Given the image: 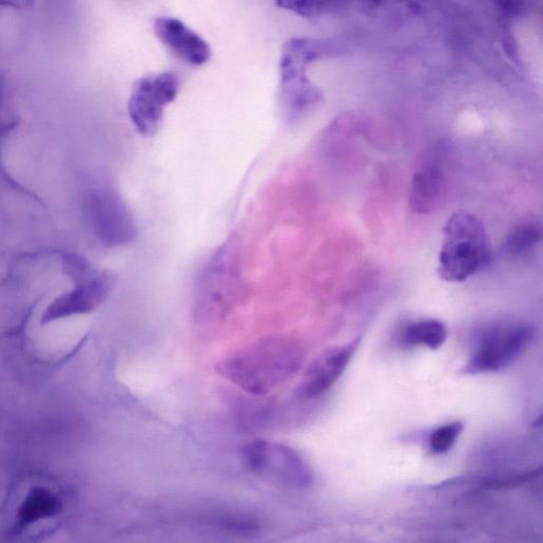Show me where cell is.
<instances>
[{
  "mask_svg": "<svg viewBox=\"0 0 543 543\" xmlns=\"http://www.w3.org/2000/svg\"><path fill=\"white\" fill-rule=\"evenodd\" d=\"M304 350L288 337L258 340L227 357L218 373L243 392L266 397L290 381L302 369Z\"/></svg>",
  "mask_w": 543,
  "mask_h": 543,
  "instance_id": "6da1fadb",
  "label": "cell"
},
{
  "mask_svg": "<svg viewBox=\"0 0 543 543\" xmlns=\"http://www.w3.org/2000/svg\"><path fill=\"white\" fill-rule=\"evenodd\" d=\"M361 337L330 347L307 367L295 390L302 404L310 405L322 400L339 381L361 344Z\"/></svg>",
  "mask_w": 543,
  "mask_h": 543,
  "instance_id": "52a82bcc",
  "label": "cell"
},
{
  "mask_svg": "<svg viewBox=\"0 0 543 543\" xmlns=\"http://www.w3.org/2000/svg\"><path fill=\"white\" fill-rule=\"evenodd\" d=\"M91 230L98 240L109 248L126 247L138 235L137 225L130 208L108 184L99 183L91 198Z\"/></svg>",
  "mask_w": 543,
  "mask_h": 543,
  "instance_id": "8992f818",
  "label": "cell"
},
{
  "mask_svg": "<svg viewBox=\"0 0 543 543\" xmlns=\"http://www.w3.org/2000/svg\"><path fill=\"white\" fill-rule=\"evenodd\" d=\"M229 254L224 250L216 254L213 261L207 266L199 285V304L201 308L214 307L213 311H220L226 307L227 297L230 294L231 278H235L232 272L234 265L229 260Z\"/></svg>",
  "mask_w": 543,
  "mask_h": 543,
  "instance_id": "30bf717a",
  "label": "cell"
},
{
  "mask_svg": "<svg viewBox=\"0 0 543 543\" xmlns=\"http://www.w3.org/2000/svg\"><path fill=\"white\" fill-rule=\"evenodd\" d=\"M493 259L483 222L467 212L454 213L444 226L439 275L448 283H462L486 268Z\"/></svg>",
  "mask_w": 543,
  "mask_h": 543,
  "instance_id": "3957f363",
  "label": "cell"
},
{
  "mask_svg": "<svg viewBox=\"0 0 543 543\" xmlns=\"http://www.w3.org/2000/svg\"><path fill=\"white\" fill-rule=\"evenodd\" d=\"M464 430L462 422H452L433 430L428 437V448L434 455L447 453L459 440Z\"/></svg>",
  "mask_w": 543,
  "mask_h": 543,
  "instance_id": "4fadbf2b",
  "label": "cell"
},
{
  "mask_svg": "<svg viewBox=\"0 0 543 543\" xmlns=\"http://www.w3.org/2000/svg\"><path fill=\"white\" fill-rule=\"evenodd\" d=\"M445 153L444 144L432 148L422 167L413 175L410 204L418 214L433 213L442 204L446 184Z\"/></svg>",
  "mask_w": 543,
  "mask_h": 543,
  "instance_id": "ba28073f",
  "label": "cell"
},
{
  "mask_svg": "<svg viewBox=\"0 0 543 543\" xmlns=\"http://www.w3.org/2000/svg\"><path fill=\"white\" fill-rule=\"evenodd\" d=\"M343 52L341 45L330 40L293 38L285 43L279 61L280 103L289 120L305 118L323 102L320 87L307 76L308 66Z\"/></svg>",
  "mask_w": 543,
  "mask_h": 543,
  "instance_id": "7a4b0ae2",
  "label": "cell"
},
{
  "mask_svg": "<svg viewBox=\"0 0 543 543\" xmlns=\"http://www.w3.org/2000/svg\"><path fill=\"white\" fill-rule=\"evenodd\" d=\"M535 338L528 323L502 321L480 327L472 338L463 375L498 373L507 369L527 350Z\"/></svg>",
  "mask_w": 543,
  "mask_h": 543,
  "instance_id": "277c9868",
  "label": "cell"
},
{
  "mask_svg": "<svg viewBox=\"0 0 543 543\" xmlns=\"http://www.w3.org/2000/svg\"><path fill=\"white\" fill-rule=\"evenodd\" d=\"M156 37L184 62L202 66L212 57V49L199 33L174 17H159L154 22Z\"/></svg>",
  "mask_w": 543,
  "mask_h": 543,
  "instance_id": "9c48e42d",
  "label": "cell"
},
{
  "mask_svg": "<svg viewBox=\"0 0 543 543\" xmlns=\"http://www.w3.org/2000/svg\"><path fill=\"white\" fill-rule=\"evenodd\" d=\"M542 224L536 218L518 221L505 237L502 251L510 257H520L533 250L542 240Z\"/></svg>",
  "mask_w": 543,
  "mask_h": 543,
  "instance_id": "7c38bea8",
  "label": "cell"
},
{
  "mask_svg": "<svg viewBox=\"0 0 543 543\" xmlns=\"http://www.w3.org/2000/svg\"><path fill=\"white\" fill-rule=\"evenodd\" d=\"M344 3L335 2H280L277 6L305 17H318L344 9Z\"/></svg>",
  "mask_w": 543,
  "mask_h": 543,
  "instance_id": "5bb4252c",
  "label": "cell"
},
{
  "mask_svg": "<svg viewBox=\"0 0 543 543\" xmlns=\"http://www.w3.org/2000/svg\"><path fill=\"white\" fill-rule=\"evenodd\" d=\"M181 89L180 77L172 72L150 75L133 86L128 112L136 130L152 136L162 125L165 109L177 99Z\"/></svg>",
  "mask_w": 543,
  "mask_h": 543,
  "instance_id": "5b68a950",
  "label": "cell"
},
{
  "mask_svg": "<svg viewBox=\"0 0 543 543\" xmlns=\"http://www.w3.org/2000/svg\"><path fill=\"white\" fill-rule=\"evenodd\" d=\"M447 337V327L443 322L422 319L402 326L397 336V344L404 349L427 347L436 350L445 344Z\"/></svg>",
  "mask_w": 543,
  "mask_h": 543,
  "instance_id": "8fae6325",
  "label": "cell"
}]
</instances>
